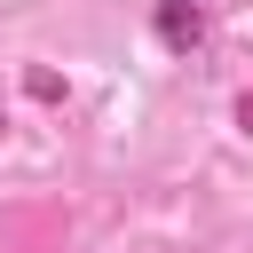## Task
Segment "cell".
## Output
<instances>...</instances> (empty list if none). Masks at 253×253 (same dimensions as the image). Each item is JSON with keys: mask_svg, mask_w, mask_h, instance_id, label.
Wrapping results in <instances>:
<instances>
[]
</instances>
